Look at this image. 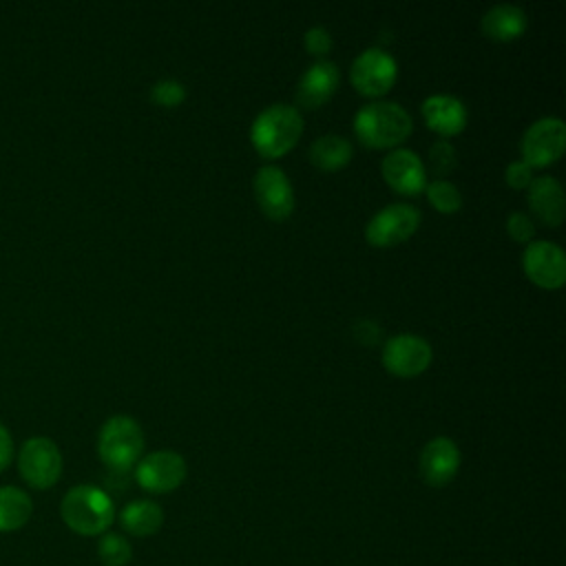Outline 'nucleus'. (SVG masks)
I'll use <instances>...</instances> for the list:
<instances>
[{"instance_id": "obj_1", "label": "nucleus", "mask_w": 566, "mask_h": 566, "mask_svg": "<svg viewBox=\"0 0 566 566\" xmlns=\"http://www.w3.org/2000/svg\"><path fill=\"white\" fill-rule=\"evenodd\" d=\"M62 522L77 535H104L115 520V506L106 491L95 484H77L69 489L60 504Z\"/></svg>"}, {"instance_id": "obj_2", "label": "nucleus", "mask_w": 566, "mask_h": 566, "mask_svg": "<svg viewBox=\"0 0 566 566\" xmlns=\"http://www.w3.org/2000/svg\"><path fill=\"white\" fill-rule=\"evenodd\" d=\"M413 122L398 102H369L354 115L356 137L371 148H391L407 139Z\"/></svg>"}, {"instance_id": "obj_3", "label": "nucleus", "mask_w": 566, "mask_h": 566, "mask_svg": "<svg viewBox=\"0 0 566 566\" xmlns=\"http://www.w3.org/2000/svg\"><path fill=\"white\" fill-rule=\"evenodd\" d=\"M303 133L301 111L292 104L265 106L250 126V142L268 159L285 155Z\"/></svg>"}, {"instance_id": "obj_4", "label": "nucleus", "mask_w": 566, "mask_h": 566, "mask_svg": "<svg viewBox=\"0 0 566 566\" xmlns=\"http://www.w3.org/2000/svg\"><path fill=\"white\" fill-rule=\"evenodd\" d=\"M144 451V431L130 416H111L97 436V453L113 471H128Z\"/></svg>"}, {"instance_id": "obj_5", "label": "nucleus", "mask_w": 566, "mask_h": 566, "mask_svg": "<svg viewBox=\"0 0 566 566\" xmlns=\"http://www.w3.org/2000/svg\"><path fill=\"white\" fill-rule=\"evenodd\" d=\"M22 480L33 489H51L62 475V453L51 438H29L18 453Z\"/></svg>"}, {"instance_id": "obj_6", "label": "nucleus", "mask_w": 566, "mask_h": 566, "mask_svg": "<svg viewBox=\"0 0 566 566\" xmlns=\"http://www.w3.org/2000/svg\"><path fill=\"white\" fill-rule=\"evenodd\" d=\"M566 148V124L555 117L546 115L533 122L520 142L522 161H526L531 168H544L553 161H557L564 155Z\"/></svg>"}, {"instance_id": "obj_7", "label": "nucleus", "mask_w": 566, "mask_h": 566, "mask_svg": "<svg viewBox=\"0 0 566 566\" xmlns=\"http://www.w3.org/2000/svg\"><path fill=\"white\" fill-rule=\"evenodd\" d=\"M420 226V210L407 201H394L380 208L365 226V239L376 248L396 245L409 239Z\"/></svg>"}, {"instance_id": "obj_8", "label": "nucleus", "mask_w": 566, "mask_h": 566, "mask_svg": "<svg viewBox=\"0 0 566 566\" xmlns=\"http://www.w3.org/2000/svg\"><path fill=\"white\" fill-rule=\"evenodd\" d=\"M398 75V64L394 60L391 53L378 49V46H369L365 51H360L349 69V77L352 84L369 97H378L385 95Z\"/></svg>"}, {"instance_id": "obj_9", "label": "nucleus", "mask_w": 566, "mask_h": 566, "mask_svg": "<svg viewBox=\"0 0 566 566\" xmlns=\"http://www.w3.org/2000/svg\"><path fill=\"white\" fill-rule=\"evenodd\" d=\"M186 460L181 453L164 449L144 455L135 467L137 484L148 493H170L186 480Z\"/></svg>"}, {"instance_id": "obj_10", "label": "nucleus", "mask_w": 566, "mask_h": 566, "mask_svg": "<svg viewBox=\"0 0 566 566\" xmlns=\"http://www.w3.org/2000/svg\"><path fill=\"white\" fill-rule=\"evenodd\" d=\"M524 274L544 290H557L566 281V254L555 241H528L522 254Z\"/></svg>"}, {"instance_id": "obj_11", "label": "nucleus", "mask_w": 566, "mask_h": 566, "mask_svg": "<svg viewBox=\"0 0 566 566\" xmlns=\"http://www.w3.org/2000/svg\"><path fill=\"white\" fill-rule=\"evenodd\" d=\"M433 358L431 345L418 334H396L382 347V365L389 374L413 378L422 374Z\"/></svg>"}, {"instance_id": "obj_12", "label": "nucleus", "mask_w": 566, "mask_h": 566, "mask_svg": "<svg viewBox=\"0 0 566 566\" xmlns=\"http://www.w3.org/2000/svg\"><path fill=\"white\" fill-rule=\"evenodd\" d=\"M252 188H254V197L259 201V208L270 217V219H287L294 210V188L292 181L287 179L285 170L274 166V164H265L256 170L254 179H252Z\"/></svg>"}, {"instance_id": "obj_13", "label": "nucleus", "mask_w": 566, "mask_h": 566, "mask_svg": "<svg viewBox=\"0 0 566 566\" xmlns=\"http://www.w3.org/2000/svg\"><path fill=\"white\" fill-rule=\"evenodd\" d=\"M460 460L462 458H460L458 444L449 436H436L420 451V460H418L420 478L433 489L447 486L455 478L460 469Z\"/></svg>"}, {"instance_id": "obj_14", "label": "nucleus", "mask_w": 566, "mask_h": 566, "mask_svg": "<svg viewBox=\"0 0 566 566\" xmlns=\"http://www.w3.org/2000/svg\"><path fill=\"white\" fill-rule=\"evenodd\" d=\"M382 177L385 181L400 195H409L416 197L424 190L427 186V172H424V164L418 157V153H413L411 148H394L382 157L380 164Z\"/></svg>"}, {"instance_id": "obj_15", "label": "nucleus", "mask_w": 566, "mask_h": 566, "mask_svg": "<svg viewBox=\"0 0 566 566\" xmlns=\"http://www.w3.org/2000/svg\"><path fill=\"white\" fill-rule=\"evenodd\" d=\"M340 80L338 66L329 60H318L301 75L296 84V102L305 108H318L336 91Z\"/></svg>"}, {"instance_id": "obj_16", "label": "nucleus", "mask_w": 566, "mask_h": 566, "mask_svg": "<svg viewBox=\"0 0 566 566\" xmlns=\"http://www.w3.org/2000/svg\"><path fill=\"white\" fill-rule=\"evenodd\" d=\"M422 117L427 126L440 135H455L467 126L469 113L460 97L449 93H433L422 102Z\"/></svg>"}, {"instance_id": "obj_17", "label": "nucleus", "mask_w": 566, "mask_h": 566, "mask_svg": "<svg viewBox=\"0 0 566 566\" xmlns=\"http://www.w3.org/2000/svg\"><path fill=\"white\" fill-rule=\"evenodd\" d=\"M528 206L533 214L546 226H559L564 221L566 203H564V188L551 175L533 177L528 184Z\"/></svg>"}, {"instance_id": "obj_18", "label": "nucleus", "mask_w": 566, "mask_h": 566, "mask_svg": "<svg viewBox=\"0 0 566 566\" xmlns=\"http://www.w3.org/2000/svg\"><path fill=\"white\" fill-rule=\"evenodd\" d=\"M486 38L497 42H509L520 38L528 27V15L520 4L513 2H497L493 4L480 22Z\"/></svg>"}, {"instance_id": "obj_19", "label": "nucleus", "mask_w": 566, "mask_h": 566, "mask_svg": "<svg viewBox=\"0 0 566 566\" xmlns=\"http://www.w3.org/2000/svg\"><path fill=\"white\" fill-rule=\"evenodd\" d=\"M119 524L128 535L150 537L164 524V511L153 500H133L119 511Z\"/></svg>"}, {"instance_id": "obj_20", "label": "nucleus", "mask_w": 566, "mask_h": 566, "mask_svg": "<svg viewBox=\"0 0 566 566\" xmlns=\"http://www.w3.org/2000/svg\"><path fill=\"white\" fill-rule=\"evenodd\" d=\"M354 146L347 137L327 133L310 144V161L321 170H340L349 164Z\"/></svg>"}, {"instance_id": "obj_21", "label": "nucleus", "mask_w": 566, "mask_h": 566, "mask_svg": "<svg viewBox=\"0 0 566 566\" xmlns=\"http://www.w3.org/2000/svg\"><path fill=\"white\" fill-rule=\"evenodd\" d=\"M33 513L31 497L18 486H0V533L22 528Z\"/></svg>"}, {"instance_id": "obj_22", "label": "nucleus", "mask_w": 566, "mask_h": 566, "mask_svg": "<svg viewBox=\"0 0 566 566\" xmlns=\"http://www.w3.org/2000/svg\"><path fill=\"white\" fill-rule=\"evenodd\" d=\"M424 190H427L429 203H431L436 210L444 212V214H453V212H458L460 206H462V195H460L458 186H455L453 181L444 179V177L427 181Z\"/></svg>"}, {"instance_id": "obj_23", "label": "nucleus", "mask_w": 566, "mask_h": 566, "mask_svg": "<svg viewBox=\"0 0 566 566\" xmlns=\"http://www.w3.org/2000/svg\"><path fill=\"white\" fill-rule=\"evenodd\" d=\"M97 557L104 566H128L133 559V546L119 533H104L97 542Z\"/></svg>"}, {"instance_id": "obj_24", "label": "nucleus", "mask_w": 566, "mask_h": 566, "mask_svg": "<svg viewBox=\"0 0 566 566\" xmlns=\"http://www.w3.org/2000/svg\"><path fill=\"white\" fill-rule=\"evenodd\" d=\"M150 99L164 108H172V106H179L184 99H186V86L184 82L179 80H172V77H166V80H159L150 86Z\"/></svg>"}, {"instance_id": "obj_25", "label": "nucleus", "mask_w": 566, "mask_h": 566, "mask_svg": "<svg viewBox=\"0 0 566 566\" xmlns=\"http://www.w3.org/2000/svg\"><path fill=\"white\" fill-rule=\"evenodd\" d=\"M429 164H431V170L438 175V179L442 175H447L449 170L455 168V148L451 142L447 139H438L431 144L429 148Z\"/></svg>"}, {"instance_id": "obj_26", "label": "nucleus", "mask_w": 566, "mask_h": 566, "mask_svg": "<svg viewBox=\"0 0 566 566\" xmlns=\"http://www.w3.org/2000/svg\"><path fill=\"white\" fill-rule=\"evenodd\" d=\"M303 44H305L307 53H312V55H316V57H323V55H327L329 49H332V33H329L325 27L314 24V27H310V29L305 31Z\"/></svg>"}, {"instance_id": "obj_27", "label": "nucleus", "mask_w": 566, "mask_h": 566, "mask_svg": "<svg viewBox=\"0 0 566 566\" xmlns=\"http://www.w3.org/2000/svg\"><path fill=\"white\" fill-rule=\"evenodd\" d=\"M506 232H509L515 241L526 243V241H531L533 234H535V223H533V219H531L526 212L515 210V212H511V214L506 217Z\"/></svg>"}, {"instance_id": "obj_28", "label": "nucleus", "mask_w": 566, "mask_h": 566, "mask_svg": "<svg viewBox=\"0 0 566 566\" xmlns=\"http://www.w3.org/2000/svg\"><path fill=\"white\" fill-rule=\"evenodd\" d=\"M504 179L511 188H528V184L533 181V168L522 161V159H515L506 166L504 170Z\"/></svg>"}, {"instance_id": "obj_29", "label": "nucleus", "mask_w": 566, "mask_h": 566, "mask_svg": "<svg viewBox=\"0 0 566 566\" xmlns=\"http://www.w3.org/2000/svg\"><path fill=\"white\" fill-rule=\"evenodd\" d=\"M11 458H13V440L9 429L0 422V473L9 467Z\"/></svg>"}, {"instance_id": "obj_30", "label": "nucleus", "mask_w": 566, "mask_h": 566, "mask_svg": "<svg viewBox=\"0 0 566 566\" xmlns=\"http://www.w3.org/2000/svg\"><path fill=\"white\" fill-rule=\"evenodd\" d=\"M354 332H356V338H360L363 343H376L380 338V327L374 321H367V318L360 321L354 327Z\"/></svg>"}]
</instances>
